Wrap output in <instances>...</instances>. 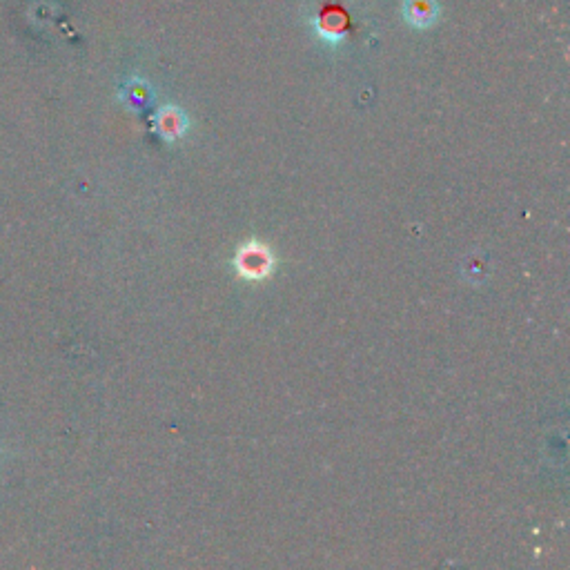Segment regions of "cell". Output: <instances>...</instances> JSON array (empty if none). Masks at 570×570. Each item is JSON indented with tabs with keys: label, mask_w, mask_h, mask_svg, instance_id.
<instances>
[{
	"label": "cell",
	"mask_w": 570,
	"mask_h": 570,
	"mask_svg": "<svg viewBox=\"0 0 570 570\" xmlns=\"http://www.w3.org/2000/svg\"><path fill=\"white\" fill-rule=\"evenodd\" d=\"M314 23H317V34L323 38V41L339 43L343 38V25H346V21H343L341 16L326 14V16H319Z\"/></svg>",
	"instance_id": "cell-3"
},
{
	"label": "cell",
	"mask_w": 570,
	"mask_h": 570,
	"mask_svg": "<svg viewBox=\"0 0 570 570\" xmlns=\"http://www.w3.org/2000/svg\"><path fill=\"white\" fill-rule=\"evenodd\" d=\"M185 130H188V119H185L179 107H165L163 112H159V134L163 139H181Z\"/></svg>",
	"instance_id": "cell-2"
},
{
	"label": "cell",
	"mask_w": 570,
	"mask_h": 570,
	"mask_svg": "<svg viewBox=\"0 0 570 570\" xmlns=\"http://www.w3.org/2000/svg\"><path fill=\"white\" fill-rule=\"evenodd\" d=\"M406 21L415 27H430L437 21L439 5L437 0H406L404 5Z\"/></svg>",
	"instance_id": "cell-1"
}]
</instances>
